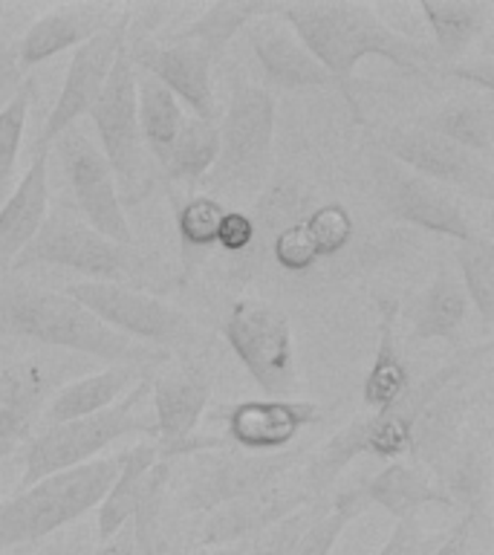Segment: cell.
Listing matches in <instances>:
<instances>
[{
    "label": "cell",
    "mask_w": 494,
    "mask_h": 555,
    "mask_svg": "<svg viewBox=\"0 0 494 555\" xmlns=\"http://www.w3.org/2000/svg\"><path fill=\"white\" fill-rule=\"evenodd\" d=\"M50 215V151H35L15 191L0 203V260H15Z\"/></svg>",
    "instance_id": "603a6c76"
},
{
    "label": "cell",
    "mask_w": 494,
    "mask_h": 555,
    "mask_svg": "<svg viewBox=\"0 0 494 555\" xmlns=\"http://www.w3.org/2000/svg\"><path fill=\"white\" fill-rule=\"evenodd\" d=\"M156 460H159V451H156L154 442L147 440L125 451L119 475L110 483L102 503L95 506L99 509V524H95L99 527V541H107L121 527H128L130 518H133V509H136L139 489L145 483L147 472H151Z\"/></svg>",
    "instance_id": "f546056e"
},
{
    "label": "cell",
    "mask_w": 494,
    "mask_h": 555,
    "mask_svg": "<svg viewBox=\"0 0 494 555\" xmlns=\"http://www.w3.org/2000/svg\"><path fill=\"white\" fill-rule=\"evenodd\" d=\"M272 3L269 0H237V3H211L199 12L188 26H182L180 33L165 35L173 41L197 43L199 50L208 52V59H223L225 47L234 41V35L243 33L249 21L258 15H266Z\"/></svg>",
    "instance_id": "4dcf8cb0"
},
{
    "label": "cell",
    "mask_w": 494,
    "mask_h": 555,
    "mask_svg": "<svg viewBox=\"0 0 494 555\" xmlns=\"http://www.w3.org/2000/svg\"><path fill=\"white\" fill-rule=\"evenodd\" d=\"M277 17L292 26L303 47L336 81V90L350 104L355 121L364 125V113L353 93V73L364 59H381L402 69L405 76L428 78L440 73L431 43L390 29L370 3L350 0H303V3H275Z\"/></svg>",
    "instance_id": "6da1fadb"
},
{
    "label": "cell",
    "mask_w": 494,
    "mask_h": 555,
    "mask_svg": "<svg viewBox=\"0 0 494 555\" xmlns=\"http://www.w3.org/2000/svg\"><path fill=\"white\" fill-rule=\"evenodd\" d=\"M468 304L463 284H459L457 272L451 267H440L437 275L431 278V284L425 286L422 293L416 295L407 312L411 321V341H451L457 345L463 330H466Z\"/></svg>",
    "instance_id": "d4e9b609"
},
{
    "label": "cell",
    "mask_w": 494,
    "mask_h": 555,
    "mask_svg": "<svg viewBox=\"0 0 494 555\" xmlns=\"http://www.w3.org/2000/svg\"><path fill=\"white\" fill-rule=\"evenodd\" d=\"M211 420L220 425V437L194 434L182 457L214 449L237 451H286L307 425L324 423V411L307 399H246L232 405H217Z\"/></svg>",
    "instance_id": "8fae6325"
},
{
    "label": "cell",
    "mask_w": 494,
    "mask_h": 555,
    "mask_svg": "<svg viewBox=\"0 0 494 555\" xmlns=\"http://www.w3.org/2000/svg\"><path fill=\"white\" fill-rule=\"evenodd\" d=\"M64 267L73 269L87 281L133 286L142 281L136 251L121 243H113L93 232L73 208L61 206L47 215L26 249L12 260V267Z\"/></svg>",
    "instance_id": "ba28073f"
},
{
    "label": "cell",
    "mask_w": 494,
    "mask_h": 555,
    "mask_svg": "<svg viewBox=\"0 0 494 555\" xmlns=\"http://www.w3.org/2000/svg\"><path fill=\"white\" fill-rule=\"evenodd\" d=\"M128 33L130 9H125L107 29H102L90 41H84L81 47L73 50V59L67 64V73H64L61 93L55 99V104H52L47 121H43L41 137L35 142V151H50L64 130L78 125V119L90 113V107L102 95L104 85H107L113 61H116L121 47L128 43Z\"/></svg>",
    "instance_id": "9a60e30c"
},
{
    "label": "cell",
    "mask_w": 494,
    "mask_h": 555,
    "mask_svg": "<svg viewBox=\"0 0 494 555\" xmlns=\"http://www.w3.org/2000/svg\"><path fill=\"white\" fill-rule=\"evenodd\" d=\"M367 509H370V503L364 498L362 486L341 489L336 498H329L327 509L321 512L315 524L303 532V538L298 541L292 555H329L333 546L338 544L341 532Z\"/></svg>",
    "instance_id": "e575fe53"
},
{
    "label": "cell",
    "mask_w": 494,
    "mask_h": 555,
    "mask_svg": "<svg viewBox=\"0 0 494 555\" xmlns=\"http://www.w3.org/2000/svg\"><path fill=\"white\" fill-rule=\"evenodd\" d=\"M52 364L43 359H21L0 367V463L32 440V428L50 402Z\"/></svg>",
    "instance_id": "44dd1931"
},
{
    "label": "cell",
    "mask_w": 494,
    "mask_h": 555,
    "mask_svg": "<svg viewBox=\"0 0 494 555\" xmlns=\"http://www.w3.org/2000/svg\"><path fill=\"white\" fill-rule=\"evenodd\" d=\"M156 367H162V364H110L107 371L87 373L81 379L67 382L43 405L38 425L52 428V425L99 414L104 408L116 405L142 376H147Z\"/></svg>",
    "instance_id": "7402d4cb"
},
{
    "label": "cell",
    "mask_w": 494,
    "mask_h": 555,
    "mask_svg": "<svg viewBox=\"0 0 494 555\" xmlns=\"http://www.w3.org/2000/svg\"><path fill=\"white\" fill-rule=\"evenodd\" d=\"M419 12L431 26V52L440 73L474 47L492 24L494 7L489 0H419Z\"/></svg>",
    "instance_id": "cb8c5ba5"
},
{
    "label": "cell",
    "mask_w": 494,
    "mask_h": 555,
    "mask_svg": "<svg viewBox=\"0 0 494 555\" xmlns=\"http://www.w3.org/2000/svg\"><path fill=\"white\" fill-rule=\"evenodd\" d=\"M211 402V376L199 362H165L151 379V411H154V446L162 460L182 457L185 442L197 434L199 420Z\"/></svg>",
    "instance_id": "2e32d148"
},
{
    "label": "cell",
    "mask_w": 494,
    "mask_h": 555,
    "mask_svg": "<svg viewBox=\"0 0 494 555\" xmlns=\"http://www.w3.org/2000/svg\"><path fill=\"white\" fill-rule=\"evenodd\" d=\"M223 338L269 399H289L298 385L292 321L281 307L240 298L223 319Z\"/></svg>",
    "instance_id": "9c48e42d"
},
{
    "label": "cell",
    "mask_w": 494,
    "mask_h": 555,
    "mask_svg": "<svg viewBox=\"0 0 494 555\" xmlns=\"http://www.w3.org/2000/svg\"><path fill=\"white\" fill-rule=\"evenodd\" d=\"M255 241H258V234H255L251 217L243 211H225L220 220V232H217V249L229 251V255H243L255 246Z\"/></svg>",
    "instance_id": "b9f144b4"
},
{
    "label": "cell",
    "mask_w": 494,
    "mask_h": 555,
    "mask_svg": "<svg viewBox=\"0 0 494 555\" xmlns=\"http://www.w3.org/2000/svg\"><path fill=\"white\" fill-rule=\"evenodd\" d=\"M32 95L35 81L24 78L21 87L0 107V203L9 197V185H12V177H15L17 154H21V142H24L26 116H29Z\"/></svg>",
    "instance_id": "74e56055"
},
{
    "label": "cell",
    "mask_w": 494,
    "mask_h": 555,
    "mask_svg": "<svg viewBox=\"0 0 494 555\" xmlns=\"http://www.w3.org/2000/svg\"><path fill=\"white\" fill-rule=\"evenodd\" d=\"M269 251H272V260L277 267L289 272V275H303L321 260L315 246H312L310 234L303 229V217L286 223L284 229H277L272 234V241H269Z\"/></svg>",
    "instance_id": "ab89813d"
},
{
    "label": "cell",
    "mask_w": 494,
    "mask_h": 555,
    "mask_svg": "<svg viewBox=\"0 0 494 555\" xmlns=\"http://www.w3.org/2000/svg\"><path fill=\"white\" fill-rule=\"evenodd\" d=\"M93 555H136V541H133V529H130V524L128 527H121L113 538L102 541Z\"/></svg>",
    "instance_id": "f6af8a7d"
},
{
    "label": "cell",
    "mask_w": 494,
    "mask_h": 555,
    "mask_svg": "<svg viewBox=\"0 0 494 555\" xmlns=\"http://www.w3.org/2000/svg\"><path fill=\"white\" fill-rule=\"evenodd\" d=\"M367 173H370L373 194L379 199V206L399 223L416 225L422 232L442 234L457 243L477 237L474 225L468 223L466 211L448 189L407 171L396 159H390L373 145L367 151Z\"/></svg>",
    "instance_id": "7c38bea8"
},
{
    "label": "cell",
    "mask_w": 494,
    "mask_h": 555,
    "mask_svg": "<svg viewBox=\"0 0 494 555\" xmlns=\"http://www.w3.org/2000/svg\"><path fill=\"white\" fill-rule=\"evenodd\" d=\"M448 529H425L419 518H402L376 555H431L445 541Z\"/></svg>",
    "instance_id": "60d3db41"
},
{
    "label": "cell",
    "mask_w": 494,
    "mask_h": 555,
    "mask_svg": "<svg viewBox=\"0 0 494 555\" xmlns=\"http://www.w3.org/2000/svg\"><path fill=\"white\" fill-rule=\"evenodd\" d=\"M474 524H477V515L463 512V515L457 518V524L448 529L445 541H442L431 555H468V550H471V529H474Z\"/></svg>",
    "instance_id": "ee69618b"
},
{
    "label": "cell",
    "mask_w": 494,
    "mask_h": 555,
    "mask_svg": "<svg viewBox=\"0 0 494 555\" xmlns=\"http://www.w3.org/2000/svg\"><path fill=\"white\" fill-rule=\"evenodd\" d=\"M121 454L99 457L84 466L67 468L21 489L0 503V553L12 546L41 541L55 529L84 518L107 494L121 468Z\"/></svg>",
    "instance_id": "5b68a950"
},
{
    "label": "cell",
    "mask_w": 494,
    "mask_h": 555,
    "mask_svg": "<svg viewBox=\"0 0 494 555\" xmlns=\"http://www.w3.org/2000/svg\"><path fill=\"white\" fill-rule=\"evenodd\" d=\"M136 119L147 154L156 168L165 171V165L171 159L173 142L180 137L182 121H185V111L159 81L145 73H136Z\"/></svg>",
    "instance_id": "f1b7e54d"
},
{
    "label": "cell",
    "mask_w": 494,
    "mask_h": 555,
    "mask_svg": "<svg viewBox=\"0 0 494 555\" xmlns=\"http://www.w3.org/2000/svg\"><path fill=\"white\" fill-rule=\"evenodd\" d=\"M121 12L125 9L113 3H64V7L43 12L26 26V33L12 47V67L17 69V76H26L29 69L55 59L58 52L76 50L90 41L93 35L107 29Z\"/></svg>",
    "instance_id": "d6986e66"
},
{
    "label": "cell",
    "mask_w": 494,
    "mask_h": 555,
    "mask_svg": "<svg viewBox=\"0 0 494 555\" xmlns=\"http://www.w3.org/2000/svg\"><path fill=\"white\" fill-rule=\"evenodd\" d=\"M95 133L102 139V156L107 159L119 189L121 208L139 206L151 197L156 185V165L147 154L136 119V69L130 61L128 43L113 61L110 76L102 95L87 113Z\"/></svg>",
    "instance_id": "8992f818"
},
{
    "label": "cell",
    "mask_w": 494,
    "mask_h": 555,
    "mask_svg": "<svg viewBox=\"0 0 494 555\" xmlns=\"http://www.w3.org/2000/svg\"><path fill=\"white\" fill-rule=\"evenodd\" d=\"M64 295L81 304L87 312H93L113 333L168 356L171 350L191 353L203 341L199 330L185 312L156 295L142 293L139 286L78 281V284L64 286Z\"/></svg>",
    "instance_id": "52a82bcc"
},
{
    "label": "cell",
    "mask_w": 494,
    "mask_h": 555,
    "mask_svg": "<svg viewBox=\"0 0 494 555\" xmlns=\"http://www.w3.org/2000/svg\"><path fill=\"white\" fill-rule=\"evenodd\" d=\"M249 38V47L255 52V59L263 67V76L277 90H312V87H333L336 81L329 78V73L318 64V59L312 55L298 35L292 33V26L286 24L284 17H277L275 3L266 15H258L249 21V26L243 29Z\"/></svg>",
    "instance_id": "ffe728a7"
},
{
    "label": "cell",
    "mask_w": 494,
    "mask_h": 555,
    "mask_svg": "<svg viewBox=\"0 0 494 555\" xmlns=\"http://www.w3.org/2000/svg\"><path fill=\"white\" fill-rule=\"evenodd\" d=\"M362 489L367 503L385 509L393 520L419 518L425 506L454 509L445 492L433 483V477L407 460H390L388 466L381 468L379 475H373Z\"/></svg>",
    "instance_id": "83f0119b"
},
{
    "label": "cell",
    "mask_w": 494,
    "mask_h": 555,
    "mask_svg": "<svg viewBox=\"0 0 494 555\" xmlns=\"http://www.w3.org/2000/svg\"><path fill=\"white\" fill-rule=\"evenodd\" d=\"M414 128L428 130L433 137H442L459 145L463 151H471L477 156L492 159L494 151V95L474 93L463 99L442 102L431 111L419 113L411 121Z\"/></svg>",
    "instance_id": "484cf974"
},
{
    "label": "cell",
    "mask_w": 494,
    "mask_h": 555,
    "mask_svg": "<svg viewBox=\"0 0 494 555\" xmlns=\"http://www.w3.org/2000/svg\"><path fill=\"white\" fill-rule=\"evenodd\" d=\"M217 151H220V133L217 121L185 116L180 128V137L171 147V159L165 165V177L171 182H188L199 185L206 173L214 168Z\"/></svg>",
    "instance_id": "d6a6232c"
},
{
    "label": "cell",
    "mask_w": 494,
    "mask_h": 555,
    "mask_svg": "<svg viewBox=\"0 0 494 555\" xmlns=\"http://www.w3.org/2000/svg\"><path fill=\"white\" fill-rule=\"evenodd\" d=\"M217 133L220 151L214 168L199 182L203 194L214 199L260 197L275 156V95L269 93V87L234 78Z\"/></svg>",
    "instance_id": "3957f363"
},
{
    "label": "cell",
    "mask_w": 494,
    "mask_h": 555,
    "mask_svg": "<svg viewBox=\"0 0 494 555\" xmlns=\"http://www.w3.org/2000/svg\"><path fill=\"white\" fill-rule=\"evenodd\" d=\"M442 76L459 78L466 85L477 87V93H492L494 95V59L492 52H483L480 59L471 61H457L451 67L442 69Z\"/></svg>",
    "instance_id": "7bdbcfd3"
},
{
    "label": "cell",
    "mask_w": 494,
    "mask_h": 555,
    "mask_svg": "<svg viewBox=\"0 0 494 555\" xmlns=\"http://www.w3.org/2000/svg\"><path fill=\"white\" fill-rule=\"evenodd\" d=\"M457 272L468 304L474 307L485 327L494 321V243L489 234H477L468 243H457Z\"/></svg>",
    "instance_id": "836d02e7"
},
{
    "label": "cell",
    "mask_w": 494,
    "mask_h": 555,
    "mask_svg": "<svg viewBox=\"0 0 494 555\" xmlns=\"http://www.w3.org/2000/svg\"><path fill=\"white\" fill-rule=\"evenodd\" d=\"M211 555H229V550H211Z\"/></svg>",
    "instance_id": "bcb514c9"
},
{
    "label": "cell",
    "mask_w": 494,
    "mask_h": 555,
    "mask_svg": "<svg viewBox=\"0 0 494 555\" xmlns=\"http://www.w3.org/2000/svg\"><path fill=\"white\" fill-rule=\"evenodd\" d=\"M303 229L310 234L312 246L318 251L321 260L333 258L338 251H344L353 241V217L341 203L312 208L303 215Z\"/></svg>",
    "instance_id": "f35d334b"
},
{
    "label": "cell",
    "mask_w": 494,
    "mask_h": 555,
    "mask_svg": "<svg viewBox=\"0 0 494 555\" xmlns=\"http://www.w3.org/2000/svg\"><path fill=\"white\" fill-rule=\"evenodd\" d=\"M329 503V494L327 498H318V501L307 503L301 509H295L292 515H286L281 518L277 524L266 527L263 532L258 535L246 538L240 544H232V546H223L229 550V555H292L298 541L303 538V532L315 524L321 512L327 509Z\"/></svg>",
    "instance_id": "8d00e7d4"
},
{
    "label": "cell",
    "mask_w": 494,
    "mask_h": 555,
    "mask_svg": "<svg viewBox=\"0 0 494 555\" xmlns=\"http://www.w3.org/2000/svg\"><path fill=\"white\" fill-rule=\"evenodd\" d=\"M223 215V203L214 197H208V194H191V197L177 208V232H180V249L185 269L194 267V258L214 249Z\"/></svg>",
    "instance_id": "d590c367"
},
{
    "label": "cell",
    "mask_w": 494,
    "mask_h": 555,
    "mask_svg": "<svg viewBox=\"0 0 494 555\" xmlns=\"http://www.w3.org/2000/svg\"><path fill=\"white\" fill-rule=\"evenodd\" d=\"M303 454H307L303 449L269 451V454L214 449L191 454L197 463H191V472L182 486L180 509L188 515H208L243 494L266 489V486L289 477V472L301 463Z\"/></svg>",
    "instance_id": "30bf717a"
},
{
    "label": "cell",
    "mask_w": 494,
    "mask_h": 555,
    "mask_svg": "<svg viewBox=\"0 0 494 555\" xmlns=\"http://www.w3.org/2000/svg\"><path fill=\"white\" fill-rule=\"evenodd\" d=\"M0 333L35 345L93 356L110 364H165L171 356L113 333L69 295L0 284Z\"/></svg>",
    "instance_id": "7a4b0ae2"
},
{
    "label": "cell",
    "mask_w": 494,
    "mask_h": 555,
    "mask_svg": "<svg viewBox=\"0 0 494 555\" xmlns=\"http://www.w3.org/2000/svg\"><path fill=\"white\" fill-rule=\"evenodd\" d=\"M171 460H156L139 489L136 509L130 518L136 555H162L165 550V518H168V489H171Z\"/></svg>",
    "instance_id": "1f68e13d"
},
{
    "label": "cell",
    "mask_w": 494,
    "mask_h": 555,
    "mask_svg": "<svg viewBox=\"0 0 494 555\" xmlns=\"http://www.w3.org/2000/svg\"><path fill=\"white\" fill-rule=\"evenodd\" d=\"M151 379H154V371L142 376L116 405L104 408L99 414L81 416V420H73V423L52 425V428H41L32 440L26 442L24 475H21V483H17L15 492L29 489L32 483L43 480V477L93 463L116 440L136 437V434L154 440V411L147 408Z\"/></svg>",
    "instance_id": "277c9868"
},
{
    "label": "cell",
    "mask_w": 494,
    "mask_h": 555,
    "mask_svg": "<svg viewBox=\"0 0 494 555\" xmlns=\"http://www.w3.org/2000/svg\"><path fill=\"white\" fill-rule=\"evenodd\" d=\"M55 154L61 159L64 177H67V189L73 194V211L81 215L93 232L121 246L133 243L128 215L121 208L119 189L113 180V171L107 159L102 156L99 145L87 137L84 128L64 130L55 139Z\"/></svg>",
    "instance_id": "4fadbf2b"
},
{
    "label": "cell",
    "mask_w": 494,
    "mask_h": 555,
    "mask_svg": "<svg viewBox=\"0 0 494 555\" xmlns=\"http://www.w3.org/2000/svg\"><path fill=\"white\" fill-rule=\"evenodd\" d=\"M312 501H318V498H312L301 480H286V483L277 480L266 489L243 494L237 501L208 512L206 520L199 524L194 544L203 550H223V546L240 544Z\"/></svg>",
    "instance_id": "ac0fdd59"
},
{
    "label": "cell",
    "mask_w": 494,
    "mask_h": 555,
    "mask_svg": "<svg viewBox=\"0 0 494 555\" xmlns=\"http://www.w3.org/2000/svg\"><path fill=\"white\" fill-rule=\"evenodd\" d=\"M130 61L136 73H145L168 90L180 104H188L197 119L217 121V95L211 81L214 61L206 50H199L191 41H147L133 38L128 41Z\"/></svg>",
    "instance_id": "e0dca14e"
},
{
    "label": "cell",
    "mask_w": 494,
    "mask_h": 555,
    "mask_svg": "<svg viewBox=\"0 0 494 555\" xmlns=\"http://www.w3.org/2000/svg\"><path fill=\"white\" fill-rule=\"evenodd\" d=\"M399 312H402V304L393 298H379V341H376V356L362 385V399L370 414L390 411L411 390V371H407L396 333Z\"/></svg>",
    "instance_id": "4316f807"
},
{
    "label": "cell",
    "mask_w": 494,
    "mask_h": 555,
    "mask_svg": "<svg viewBox=\"0 0 494 555\" xmlns=\"http://www.w3.org/2000/svg\"><path fill=\"white\" fill-rule=\"evenodd\" d=\"M370 145L428 182L463 189L483 199L494 197V171L489 159L463 151L448 139L433 137L414 125H396V128L376 130Z\"/></svg>",
    "instance_id": "5bb4252c"
}]
</instances>
